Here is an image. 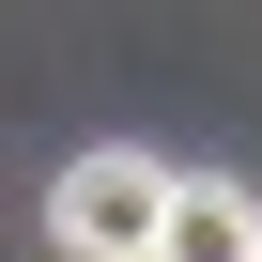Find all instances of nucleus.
<instances>
[{"instance_id": "1", "label": "nucleus", "mask_w": 262, "mask_h": 262, "mask_svg": "<svg viewBox=\"0 0 262 262\" xmlns=\"http://www.w3.org/2000/svg\"><path fill=\"white\" fill-rule=\"evenodd\" d=\"M155 216H170V155H139V139H93L47 185V247L62 262H155Z\"/></svg>"}, {"instance_id": "2", "label": "nucleus", "mask_w": 262, "mask_h": 262, "mask_svg": "<svg viewBox=\"0 0 262 262\" xmlns=\"http://www.w3.org/2000/svg\"><path fill=\"white\" fill-rule=\"evenodd\" d=\"M155 262H262V201L231 170H170V216H155Z\"/></svg>"}]
</instances>
